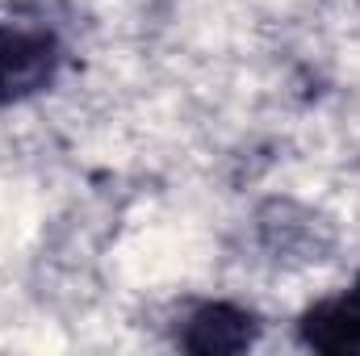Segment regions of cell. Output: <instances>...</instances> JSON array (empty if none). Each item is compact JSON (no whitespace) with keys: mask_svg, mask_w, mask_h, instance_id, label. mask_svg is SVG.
<instances>
[{"mask_svg":"<svg viewBox=\"0 0 360 356\" xmlns=\"http://www.w3.org/2000/svg\"><path fill=\"white\" fill-rule=\"evenodd\" d=\"M51 76V46L42 38H4L0 42V96L30 92Z\"/></svg>","mask_w":360,"mask_h":356,"instance_id":"1","label":"cell"},{"mask_svg":"<svg viewBox=\"0 0 360 356\" xmlns=\"http://www.w3.org/2000/svg\"><path fill=\"white\" fill-rule=\"evenodd\" d=\"M306 336H310V344H319L327 352H352V348H360V285L348 298L314 310L310 323H306Z\"/></svg>","mask_w":360,"mask_h":356,"instance_id":"2","label":"cell"},{"mask_svg":"<svg viewBox=\"0 0 360 356\" xmlns=\"http://www.w3.org/2000/svg\"><path fill=\"white\" fill-rule=\"evenodd\" d=\"M252 319H243V314H235V310H205L197 323H193V336H188V348H197V352H235V348H243L248 344V336H252V327H248Z\"/></svg>","mask_w":360,"mask_h":356,"instance_id":"3","label":"cell"}]
</instances>
